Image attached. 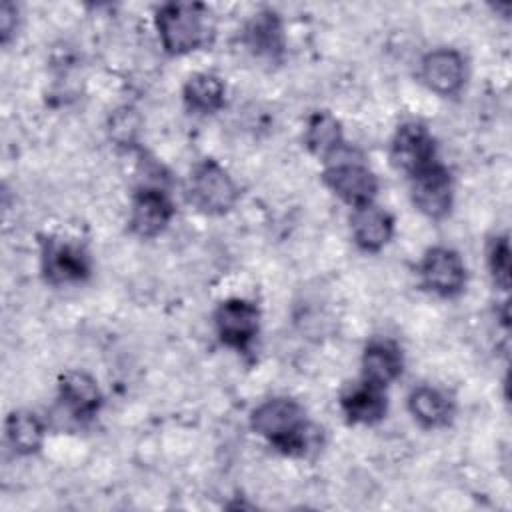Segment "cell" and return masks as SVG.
<instances>
[{
  "instance_id": "obj_1",
  "label": "cell",
  "mask_w": 512,
  "mask_h": 512,
  "mask_svg": "<svg viewBox=\"0 0 512 512\" xmlns=\"http://www.w3.org/2000/svg\"><path fill=\"white\" fill-rule=\"evenodd\" d=\"M252 428L286 454H302L308 446V422L302 406L290 398H270L254 408Z\"/></svg>"
},
{
  "instance_id": "obj_2",
  "label": "cell",
  "mask_w": 512,
  "mask_h": 512,
  "mask_svg": "<svg viewBox=\"0 0 512 512\" xmlns=\"http://www.w3.org/2000/svg\"><path fill=\"white\" fill-rule=\"evenodd\" d=\"M210 10L200 2H168L156 12L160 42L170 54H186L208 40Z\"/></svg>"
},
{
  "instance_id": "obj_3",
  "label": "cell",
  "mask_w": 512,
  "mask_h": 512,
  "mask_svg": "<svg viewBox=\"0 0 512 512\" xmlns=\"http://www.w3.org/2000/svg\"><path fill=\"white\" fill-rule=\"evenodd\" d=\"M188 198L206 214H224L236 204L238 188L218 162L204 160L188 178Z\"/></svg>"
},
{
  "instance_id": "obj_4",
  "label": "cell",
  "mask_w": 512,
  "mask_h": 512,
  "mask_svg": "<svg viewBox=\"0 0 512 512\" xmlns=\"http://www.w3.org/2000/svg\"><path fill=\"white\" fill-rule=\"evenodd\" d=\"M322 178H324V184L338 198H342L354 208L370 204L378 190V182L372 170L364 166L360 160H352V158L330 162Z\"/></svg>"
},
{
  "instance_id": "obj_5",
  "label": "cell",
  "mask_w": 512,
  "mask_h": 512,
  "mask_svg": "<svg viewBox=\"0 0 512 512\" xmlns=\"http://www.w3.org/2000/svg\"><path fill=\"white\" fill-rule=\"evenodd\" d=\"M434 138L432 134L418 122L402 124L390 144V160L392 164L414 176L416 172L434 164Z\"/></svg>"
},
{
  "instance_id": "obj_6",
  "label": "cell",
  "mask_w": 512,
  "mask_h": 512,
  "mask_svg": "<svg viewBox=\"0 0 512 512\" xmlns=\"http://www.w3.org/2000/svg\"><path fill=\"white\" fill-rule=\"evenodd\" d=\"M420 276L428 290L440 296H454L464 288L466 268L462 258L450 248H430L420 262Z\"/></svg>"
},
{
  "instance_id": "obj_7",
  "label": "cell",
  "mask_w": 512,
  "mask_h": 512,
  "mask_svg": "<svg viewBox=\"0 0 512 512\" xmlns=\"http://www.w3.org/2000/svg\"><path fill=\"white\" fill-rule=\"evenodd\" d=\"M214 322L218 336L226 346L244 350L258 334L260 312L252 302L232 298L218 306Z\"/></svg>"
},
{
  "instance_id": "obj_8",
  "label": "cell",
  "mask_w": 512,
  "mask_h": 512,
  "mask_svg": "<svg viewBox=\"0 0 512 512\" xmlns=\"http://www.w3.org/2000/svg\"><path fill=\"white\" fill-rule=\"evenodd\" d=\"M412 202L428 218H442L452 206V178L446 168L432 164L412 176Z\"/></svg>"
},
{
  "instance_id": "obj_9",
  "label": "cell",
  "mask_w": 512,
  "mask_h": 512,
  "mask_svg": "<svg viewBox=\"0 0 512 512\" xmlns=\"http://www.w3.org/2000/svg\"><path fill=\"white\" fill-rule=\"evenodd\" d=\"M42 270L46 280L52 284H72L90 274V262L78 246L50 240L42 252Z\"/></svg>"
},
{
  "instance_id": "obj_10",
  "label": "cell",
  "mask_w": 512,
  "mask_h": 512,
  "mask_svg": "<svg viewBox=\"0 0 512 512\" xmlns=\"http://www.w3.org/2000/svg\"><path fill=\"white\" fill-rule=\"evenodd\" d=\"M174 216V206L168 196L154 188H144L136 194L130 212V228L142 236L152 238L160 234Z\"/></svg>"
},
{
  "instance_id": "obj_11",
  "label": "cell",
  "mask_w": 512,
  "mask_h": 512,
  "mask_svg": "<svg viewBox=\"0 0 512 512\" xmlns=\"http://www.w3.org/2000/svg\"><path fill=\"white\" fill-rule=\"evenodd\" d=\"M464 60L456 50H432L422 60V78L430 90L438 94H454L464 84Z\"/></svg>"
},
{
  "instance_id": "obj_12",
  "label": "cell",
  "mask_w": 512,
  "mask_h": 512,
  "mask_svg": "<svg viewBox=\"0 0 512 512\" xmlns=\"http://www.w3.org/2000/svg\"><path fill=\"white\" fill-rule=\"evenodd\" d=\"M350 222L356 244L366 252H378L390 240L394 230L390 214L374 206L372 202L354 208Z\"/></svg>"
},
{
  "instance_id": "obj_13",
  "label": "cell",
  "mask_w": 512,
  "mask_h": 512,
  "mask_svg": "<svg viewBox=\"0 0 512 512\" xmlns=\"http://www.w3.org/2000/svg\"><path fill=\"white\" fill-rule=\"evenodd\" d=\"M60 396L76 418L94 416L102 404L100 388L86 372H66L60 378Z\"/></svg>"
},
{
  "instance_id": "obj_14",
  "label": "cell",
  "mask_w": 512,
  "mask_h": 512,
  "mask_svg": "<svg viewBox=\"0 0 512 512\" xmlns=\"http://www.w3.org/2000/svg\"><path fill=\"white\" fill-rule=\"evenodd\" d=\"M402 372V354L392 342H372L362 356V376L374 386H388Z\"/></svg>"
},
{
  "instance_id": "obj_15",
  "label": "cell",
  "mask_w": 512,
  "mask_h": 512,
  "mask_svg": "<svg viewBox=\"0 0 512 512\" xmlns=\"http://www.w3.org/2000/svg\"><path fill=\"white\" fill-rule=\"evenodd\" d=\"M342 410L350 422L372 424L386 414V398L380 386L370 382L354 384L342 394Z\"/></svg>"
},
{
  "instance_id": "obj_16",
  "label": "cell",
  "mask_w": 512,
  "mask_h": 512,
  "mask_svg": "<svg viewBox=\"0 0 512 512\" xmlns=\"http://www.w3.org/2000/svg\"><path fill=\"white\" fill-rule=\"evenodd\" d=\"M244 40L256 56H278L284 48V34L278 14L272 10H262L254 14L252 20L246 24Z\"/></svg>"
},
{
  "instance_id": "obj_17",
  "label": "cell",
  "mask_w": 512,
  "mask_h": 512,
  "mask_svg": "<svg viewBox=\"0 0 512 512\" xmlns=\"http://www.w3.org/2000/svg\"><path fill=\"white\" fill-rule=\"evenodd\" d=\"M304 142L312 154L322 158H332L342 148L340 122L330 112H316L308 120Z\"/></svg>"
},
{
  "instance_id": "obj_18",
  "label": "cell",
  "mask_w": 512,
  "mask_h": 512,
  "mask_svg": "<svg viewBox=\"0 0 512 512\" xmlns=\"http://www.w3.org/2000/svg\"><path fill=\"white\" fill-rule=\"evenodd\" d=\"M408 408L412 416L428 428L444 426L452 414L450 400L432 386L416 388L408 398Z\"/></svg>"
},
{
  "instance_id": "obj_19",
  "label": "cell",
  "mask_w": 512,
  "mask_h": 512,
  "mask_svg": "<svg viewBox=\"0 0 512 512\" xmlns=\"http://www.w3.org/2000/svg\"><path fill=\"white\" fill-rule=\"evenodd\" d=\"M184 100L196 112H216L224 104V84L208 72L192 74L184 86Z\"/></svg>"
},
{
  "instance_id": "obj_20",
  "label": "cell",
  "mask_w": 512,
  "mask_h": 512,
  "mask_svg": "<svg viewBox=\"0 0 512 512\" xmlns=\"http://www.w3.org/2000/svg\"><path fill=\"white\" fill-rule=\"evenodd\" d=\"M6 438L20 454H32L42 446L44 426L32 412H12L6 420Z\"/></svg>"
},
{
  "instance_id": "obj_21",
  "label": "cell",
  "mask_w": 512,
  "mask_h": 512,
  "mask_svg": "<svg viewBox=\"0 0 512 512\" xmlns=\"http://www.w3.org/2000/svg\"><path fill=\"white\" fill-rule=\"evenodd\" d=\"M488 264H490L494 282L502 290H508V286H510V246H508L506 236L494 240V244L490 248V256H488Z\"/></svg>"
},
{
  "instance_id": "obj_22",
  "label": "cell",
  "mask_w": 512,
  "mask_h": 512,
  "mask_svg": "<svg viewBox=\"0 0 512 512\" xmlns=\"http://www.w3.org/2000/svg\"><path fill=\"white\" fill-rule=\"evenodd\" d=\"M136 116L132 110H122L112 118V136L120 142H132L134 134H136Z\"/></svg>"
},
{
  "instance_id": "obj_23",
  "label": "cell",
  "mask_w": 512,
  "mask_h": 512,
  "mask_svg": "<svg viewBox=\"0 0 512 512\" xmlns=\"http://www.w3.org/2000/svg\"><path fill=\"white\" fill-rule=\"evenodd\" d=\"M14 28H16V6H12L10 2H4L0 8V32L4 42L10 38Z\"/></svg>"
}]
</instances>
